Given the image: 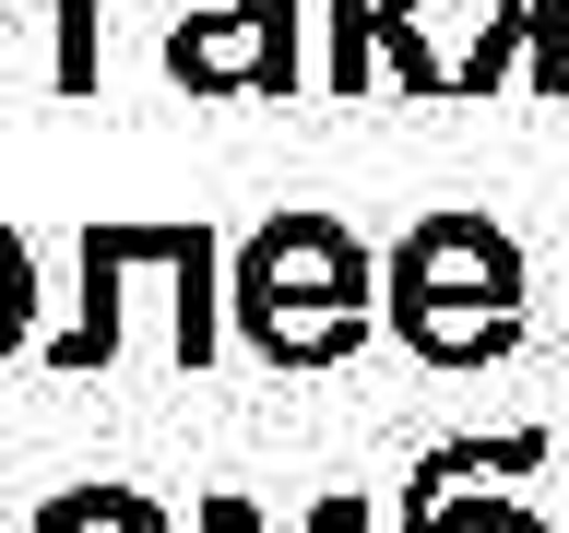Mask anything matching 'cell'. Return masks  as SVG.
Returning <instances> with one entry per match:
<instances>
[{
    "instance_id": "1",
    "label": "cell",
    "mask_w": 569,
    "mask_h": 533,
    "mask_svg": "<svg viewBox=\"0 0 569 533\" xmlns=\"http://www.w3.org/2000/svg\"><path fill=\"white\" fill-rule=\"evenodd\" d=\"M226 332H238L273 380H320L380 332V261L345 213L284 202L226 249Z\"/></svg>"
},
{
    "instance_id": "2",
    "label": "cell",
    "mask_w": 569,
    "mask_h": 533,
    "mask_svg": "<svg viewBox=\"0 0 569 533\" xmlns=\"http://www.w3.org/2000/svg\"><path fill=\"white\" fill-rule=\"evenodd\" d=\"M380 332L439 380H475L498 355H522L533 332V261L498 213H416L380 249Z\"/></svg>"
},
{
    "instance_id": "3",
    "label": "cell",
    "mask_w": 569,
    "mask_h": 533,
    "mask_svg": "<svg viewBox=\"0 0 569 533\" xmlns=\"http://www.w3.org/2000/svg\"><path fill=\"white\" fill-rule=\"evenodd\" d=\"M142 273H167V309H178V368H213L226 355V238H213L202 213H107L83 225V309L71 332H48V368L60 380H96L119 368V296Z\"/></svg>"
},
{
    "instance_id": "4",
    "label": "cell",
    "mask_w": 569,
    "mask_h": 533,
    "mask_svg": "<svg viewBox=\"0 0 569 533\" xmlns=\"http://www.w3.org/2000/svg\"><path fill=\"white\" fill-rule=\"evenodd\" d=\"M154 60L202 107H284L309 83V0H190Z\"/></svg>"
},
{
    "instance_id": "5",
    "label": "cell",
    "mask_w": 569,
    "mask_h": 533,
    "mask_svg": "<svg viewBox=\"0 0 569 533\" xmlns=\"http://www.w3.org/2000/svg\"><path fill=\"white\" fill-rule=\"evenodd\" d=\"M391 83L427 107H475L498 83H522L533 60V0H380Z\"/></svg>"
},
{
    "instance_id": "6",
    "label": "cell",
    "mask_w": 569,
    "mask_h": 533,
    "mask_svg": "<svg viewBox=\"0 0 569 533\" xmlns=\"http://www.w3.org/2000/svg\"><path fill=\"white\" fill-rule=\"evenodd\" d=\"M546 462H558V439H546V426L439 439V451H416V474H403V497H391V510H416V497H451V486H522V474H546Z\"/></svg>"
},
{
    "instance_id": "7",
    "label": "cell",
    "mask_w": 569,
    "mask_h": 533,
    "mask_svg": "<svg viewBox=\"0 0 569 533\" xmlns=\"http://www.w3.org/2000/svg\"><path fill=\"white\" fill-rule=\"evenodd\" d=\"M24 533H178V510L142 486H60L24 510Z\"/></svg>"
},
{
    "instance_id": "8",
    "label": "cell",
    "mask_w": 569,
    "mask_h": 533,
    "mask_svg": "<svg viewBox=\"0 0 569 533\" xmlns=\"http://www.w3.org/2000/svg\"><path fill=\"white\" fill-rule=\"evenodd\" d=\"M320 24H332V60H320V83L345 107H368L391 83V36H380V0H320Z\"/></svg>"
},
{
    "instance_id": "9",
    "label": "cell",
    "mask_w": 569,
    "mask_h": 533,
    "mask_svg": "<svg viewBox=\"0 0 569 533\" xmlns=\"http://www.w3.org/2000/svg\"><path fill=\"white\" fill-rule=\"evenodd\" d=\"M403 533H546V510H522L510 486H451V497H416Z\"/></svg>"
},
{
    "instance_id": "10",
    "label": "cell",
    "mask_w": 569,
    "mask_h": 533,
    "mask_svg": "<svg viewBox=\"0 0 569 533\" xmlns=\"http://www.w3.org/2000/svg\"><path fill=\"white\" fill-rule=\"evenodd\" d=\"M36 344V249L0 225V355H24Z\"/></svg>"
},
{
    "instance_id": "11",
    "label": "cell",
    "mask_w": 569,
    "mask_h": 533,
    "mask_svg": "<svg viewBox=\"0 0 569 533\" xmlns=\"http://www.w3.org/2000/svg\"><path fill=\"white\" fill-rule=\"evenodd\" d=\"M190 533H273V522H261V510H249V497H238V486H213V497H202V510H190Z\"/></svg>"
},
{
    "instance_id": "12",
    "label": "cell",
    "mask_w": 569,
    "mask_h": 533,
    "mask_svg": "<svg viewBox=\"0 0 569 533\" xmlns=\"http://www.w3.org/2000/svg\"><path fill=\"white\" fill-rule=\"evenodd\" d=\"M309 533H380V522H368V497H320V510H309Z\"/></svg>"
},
{
    "instance_id": "13",
    "label": "cell",
    "mask_w": 569,
    "mask_h": 533,
    "mask_svg": "<svg viewBox=\"0 0 569 533\" xmlns=\"http://www.w3.org/2000/svg\"><path fill=\"white\" fill-rule=\"evenodd\" d=\"M533 12H558V24H569V0H533Z\"/></svg>"
},
{
    "instance_id": "14",
    "label": "cell",
    "mask_w": 569,
    "mask_h": 533,
    "mask_svg": "<svg viewBox=\"0 0 569 533\" xmlns=\"http://www.w3.org/2000/svg\"><path fill=\"white\" fill-rule=\"evenodd\" d=\"M178 12H190V0H178Z\"/></svg>"
}]
</instances>
